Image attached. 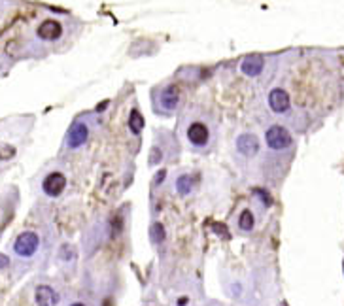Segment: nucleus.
<instances>
[{
  "label": "nucleus",
  "mask_w": 344,
  "mask_h": 306,
  "mask_svg": "<svg viewBox=\"0 0 344 306\" xmlns=\"http://www.w3.org/2000/svg\"><path fill=\"white\" fill-rule=\"evenodd\" d=\"M265 142H267V146L270 149L282 151V149L291 146L293 138H291L289 131L286 127H282V125H272V127H269V131L265 133Z\"/></svg>",
  "instance_id": "1"
},
{
  "label": "nucleus",
  "mask_w": 344,
  "mask_h": 306,
  "mask_svg": "<svg viewBox=\"0 0 344 306\" xmlns=\"http://www.w3.org/2000/svg\"><path fill=\"white\" fill-rule=\"evenodd\" d=\"M38 246H40V238L34 231H25L21 233L15 242H13V251L19 255V257H32L38 251Z\"/></svg>",
  "instance_id": "2"
},
{
  "label": "nucleus",
  "mask_w": 344,
  "mask_h": 306,
  "mask_svg": "<svg viewBox=\"0 0 344 306\" xmlns=\"http://www.w3.org/2000/svg\"><path fill=\"white\" fill-rule=\"evenodd\" d=\"M64 187H66V178L61 172H51L42 182V189L48 196H59L64 191Z\"/></svg>",
  "instance_id": "3"
},
{
  "label": "nucleus",
  "mask_w": 344,
  "mask_h": 306,
  "mask_svg": "<svg viewBox=\"0 0 344 306\" xmlns=\"http://www.w3.org/2000/svg\"><path fill=\"white\" fill-rule=\"evenodd\" d=\"M289 104H291V100H289L287 91H284V89H272L269 93V108L274 113L287 111L289 110Z\"/></svg>",
  "instance_id": "4"
},
{
  "label": "nucleus",
  "mask_w": 344,
  "mask_h": 306,
  "mask_svg": "<svg viewBox=\"0 0 344 306\" xmlns=\"http://www.w3.org/2000/svg\"><path fill=\"white\" fill-rule=\"evenodd\" d=\"M236 149L244 157H254L259 151V138L256 135H240L236 138Z\"/></svg>",
  "instance_id": "5"
},
{
  "label": "nucleus",
  "mask_w": 344,
  "mask_h": 306,
  "mask_svg": "<svg viewBox=\"0 0 344 306\" xmlns=\"http://www.w3.org/2000/svg\"><path fill=\"white\" fill-rule=\"evenodd\" d=\"M87 138H89V127L82 121L74 123L70 133H68V146L72 149H78V147H82L86 144Z\"/></svg>",
  "instance_id": "6"
},
{
  "label": "nucleus",
  "mask_w": 344,
  "mask_h": 306,
  "mask_svg": "<svg viewBox=\"0 0 344 306\" xmlns=\"http://www.w3.org/2000/svg\"><path fill=\"white\" fill-rule=\"evenodd\" d=\"M187 138H189V142H191L193 146L201 147V146H206V144H208L210 133L202 123L195 121V123H191L189 129H187Z\"/></svg>",
  "instance_id": "7"
},
{
  "label": "nucleus",
  "mask_w": 344,
  "mask_h": 306,
  "mask_svg": "<svg viewBox=\"0 0 344 306\" xmlns=\"http://www.w3.org/2000/svg\"><path fill=\"white\" fill-rule=\"evenodd\" d=\"M159 102L163 110H169V111L176 110L178 104H180V91H178V87L176 85L165 87L159 95Z\"/></svg>",
  "instance_id": "8"
},
{
  "label": "nucleus",
  "mask_w": 344,
  "mask_h": 306,
  "mask_svg": "<svg viewBox=\"0 0 344 306\" xmlns=\"http://www.w3.org/2000/svg\"><path fill=\"white\" fill-rule=\"evenodd\" d=\"M61 34H62V27L55 19H48V21H44V23L38 27V36L42 38V40L53 42V40L61 38Z\"/></svg>",
  "instance_id": "9"
},
{
  "label": "nucleus",
  "mask_w": 344,
  "mask_h": 306,
  "mask_svg": "<svg viewBox=\"0 0 344 306\" xmlns=\"http://www.w3.org/2000/svg\"><path fill=\"white\" fill-rule=\"evenodd\" d=\"M263 66H265V61L261 55H248L244 61L240 62V70L242 74L250 76V78H256L263 72Z\"/></svg>",
  "instance_id": "10"
},
{
  "label": "nucleus",
  "mask_w": 344,
  "mask_h": 306,
  "mask_svg": "<svg viewBox=\"0 0 344 306\" xmlns=\"http://www.w3.org/2000/svg\"><path fill=\"white\" fill-rule=\"evenodd\" d=\"M34 301L38 306H53L57 303V295L49 285H38L34 291Z\"/></svg>",
  "instance_id": "11"
},
{
  "label": "nucleus",
  "mask_w": 344,
  "mask_h": 306,
  "mask_svg": "<svg viewBox=\"0 0 344 306\" xmlns=\"http://www.w3.org/2000/svg\"><path fill=\"white\" fill-rule=\"evenodd\" d=\"M193 185H195V180H193V176H180L178 180H176V191L180 193V195H189L191 193V189H193Z\"/></svg>",
  "instance_id": "12"
},
{
  "label": "nucleus",
  "mask_w": 344,
  "mask_h": 306,
  "mask_svg": "<svg viewBox=\"0 0 344 306\" xmlns=\"http://www.w3.org/2000/svg\"><path fill=\"white\" fill-rule=\"evenodd\" d=\"M129 129L133 131V135H138L144 129V117L138 110H133L129 115Z\"/></svg>",
  "instance_id": "13"
},
{
  "label": "nucleus",
  "mask_w": 344,
  "mask_h": 306,
  "mask_svg": "<svg viewBox=\"0 0 344 306\" xmlns=\"http://www.w3.org/2000/svg\"><path fill=\"white\" fill-rule=\"evenodd\" d=\"M254 225H256V220H254V214L250 212V210H244L242 214H240V218H238V227H240V231H252L254 229Z\"/></svg>",
  "instance_id": "14"
},
{
  "label": "nucleus",
  "mask_w": 344,
  "mask_h": 306,
  "mask_svg": "<svg viewBox=\"0 0 344 306\" xmlns=\"http://www.w3.org/2000/svg\"><path fill=\"white\" fill-rule=\"evenodd\" d=\"M149 236H151L153 244H163L165 238H167V231H165V227L161 223H153L151 225V231H149Z\"/></svg>",
  "instance_id": "15"
},
{
  "label": "nucleus",
  "mask_w": 344,
  "mask_h": 306,
  "mask_svg": "<svg viewBox=\"0 0 344 306\" xmlns=\"http://www.w3.org/2000/svg\"><path fill=\"white\" fill-rule=\"evenodd\" d=\"M61 259H64V261H70V259H74V248L72 246H68V244H64L61 248Z\"/></svg>",
  "instance_id": "16"
},
{
  "label": "nucleus",
  "mask_w": 344,
  "mask_h": 306,
  "mask_svg": "<svg viewBox=\"0 0 344 306\" xmlns=\"http://www.w3.org/2000/svg\"><path fill=\"white\" fill-rule=\"evenodd\" d=\"M10 265V259H8V255H4V253H0V270L2 269H6Z\"/></svg>",
  "instance_id": "17"
},
{
  "label": "nucleus",
  "mask_w": 344,
  "mask_h": 306,
  "mask_svg": "<svg viewBox=\"0 0 344 306\" xmlns=\"http://www.w3.org/2000/svg\"><path fill=\"white\" fill-rule=\"evenodd\" d=\"M165 176H167V172H165V170H159V172H157V174H155V185H161V184H163Z\"/></svg>",
  "instance_id": "18"
},
{
  "label": "nucleus",
  "mask_w": 344,
  "mask_h": 306,
  "mask_svg": "<svg viewBox=\"0 0 344 306\" xmlns=\"http://www.w3.org/2000/svg\"><path fill=\"white\" fill-rule=\"evenodd\" d=\"M159 159H161V151L157 149V147H155V149L151 151V163H157Z\"/></svg>",
  "instance_id": "19"
},
{
  "label": "nucleus",
  "mask_w": 344,
  "mask_h": 306,
  "mask_svg": "<svg viewBox=\"0 0 344 306\" xmlns=\"http://www.w3.org/2000/svg\"><path fill=\"white\" fill-rule=\"evenodd\" d=\"M212 229H214V231H216V233L223 234V236H229V234H227V233H225V231H223V227H221V225H214V227H212Z\"/></svg>",
  "instance_id": "20"
},
{
  "label": "nucleus",
  "mask_w": 344,
  "mask_h": 306,
  "mask_svg": "<svg viewBox=\"0 0 344 306\" xmlns=\"http://www.w3.org/2000/svg\"><path fill=\"white\" fill-rule=\"evenodd\" d=\"M187 303H189V299H187V297H182V299L178 301V306H185Z\"/></svg>",
  "instance_id": "21"
},
{
  "label": "nucleus",
  "mask_w": 344,
  "mask_h": 306,
  "mask_svg": "<svg viewBox=\"0 0 344 306\" xmlns=\"http://www.w3.org/2000/svg\"><path fill=\"white\" fill-rule=\"evenodd\" d=\"M106 106H108V100H104V102H102V104L98 106L97 110H98V111H102V110H104V108H106Z\"/></svg>",
  "instance_id": "22"
},
{
  "label": "nucleus",
  "mask_w": 344,
  "mask_h": 306,
  "mask_svg": "<svg viewBox=\"0 0 344 306\" xmlns=\"http://www.w3.org/2000/svg\"><path fill=\"white\" fill-rule=\"evenodd\" d=\"M70 306H86V305H84V303H72Z\"/></svg>",
  "instance_id": "23"
},
{
  "label": "nucleus",
  "mask_w": 344,
  "mask_h": 306,
  "mask_svg": "<svg viewBox=\"0 0 344 306\" xmlns=\"http://www.w3.org/2000/svg\"><path fill=\"white\" fill-rule=\"evenodd\" d=\"M278 306H287V303H286V301H282V303H280Z\"/></svg>",
  "instance_id": "24"
}]
</instances>
